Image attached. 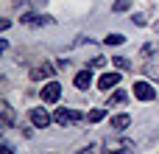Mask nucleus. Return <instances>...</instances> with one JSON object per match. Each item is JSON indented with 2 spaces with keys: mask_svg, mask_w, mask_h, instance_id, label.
Masks as SVG:
<instances>
[{
  "mask_svg": "<svg viewBox=\"0 0 159 154\" xmlns=\"http://www.w3.org/2000/svg\"><path fill=\"white\" fill-rule=\"evenodd\" d=\"M39 98H42L45 104H56V101L61 98V84H59V81H45V87L39 90Z\"/></svg>",
  "mask_w": 159,
  "mask_h": 154,
  "instance_id": "1",
  "label": "nucleus"
},
{
  "mask_svg": "<svg viewBox=\"0 0 159 154\" xmlns=\"http://www.w3.org/2000/svg\"><path fill=\"white\" fill-rule=\"evenodd\" d=\"M84 115L81 112H75V109H67V107H59L56 112H53V121L56 123H61V126H67V123H78Z\"/></svg>",
  "mask_w": 159,
  "mask_h": 154,
  "instance_id": "2",
  "label": "nucleus"
},
{
  "mask_svg": "<svg viewBox=\"0 0 159 154\" xmlns=\"http://www.w3.org/2000/svg\"><path fill=\"white\" fill-rule=\"evenodd\" d=\"M20 22H22V25H31V28H39V25H50V22H53V17H48V14H34V11H25V14H20Z\"/></svg>",
  "mask_w": 159,
  "mask_h": 154,
  "instance_id": "3",
  "label": "nucleus"
},
{
  "mask_svg": "<svg viewBox=\"0 0 159 154\" xmlns=\"http://www.w3.org/2000/svg\"><path fill=\"white\" fill-rule=\"evenodd\" d=\"M106 152L109 154H134V140H129V137L109 140V143H106Z\"/></svg>",
  "mask_w": 159,
  "mask_h": 154,
  "instance_id": "4",
  "label": "nucleus"
},
{
  "mask_svg": "<svg viewBox=\"0 0 159 154\" xmlns=\"http://www.w3.org/2000/svg\"><path fill=\"white\" fill-rule=\"evenodd\" d=\"M28 118H31V123H34L36 129H45V126H50V121H53V115H50L48 109H42V107L31 109V112H28Z\"/></svg>",
  "mask_w": 159,
  "mask_h": 154,
  "instance_id": "5",
  "label": "nucleus"
},
{
  "mask_svg": "<svg viewBox=\"0 0 159 154\" xmlns=\"http://www.w3.org/2000/svg\"><path fill=\"white\" fill-rule=\"evenodd\" d=\"M134 95L140 101H154L157 98V87H151L148 81H134Z\"/></svg>",
  "mask_w": 159,
  "mask_h": 154,
  "instance_id": "6",
  "label": "nucleus"
},
{
  "mask_svg": "<svg viewBox=\"0 0 159 154\" xmlns=\"http://www.w3.org/2000/svg\"><path fill=\"white\" fill-rule=\"evenodd\" d=\"M120 84V70H106L101 79H98V87L101 90H115Z\"/></svg>",
  "mask_w": 159,
  "mask_h": 154,
  "instance_id": "7",
  "label": "nucleus"
},
{
  "mask_svg": "<svg viewBox=\"0 0 159 154\" xmlns=\"http://www.w3.org/2000/svg\"><path fill=\"white\" fill-rule=\"evenodd\" d=\"M109 126H112L115 132H126V129L131 126V115H126V112H120V115H112Z\"/></svg>",
  "mask_w": 159,
  "mask_h": 154,
  "instance_id": "8",
  "label": "nucleus"
},
{
  "mask_svg": "<svg viewBox=\"0 0 159 154\" xmlns=\"http://www.w3.org/2000/svg\"><path fill=\"white\" fill-rule=\"evenodd\" d=\"M0 115H3V126L11 129V126H14V109H11L8 101H0Z\"/></svg>",
  "mask_w": 159,
  "mask_h": 154,
  "instance_id": "9",
  "label": "nucleus"
},
{
  "mask_svg": "<svg viewBox=\"0 0 159 154\" xmlns=\"http://www.w3.org/2000/svg\"><path fill=\"white\" fill-rule=\"evenodd\" d=\"M92 81H95V79H92V70H81V73L75 76V87H78V90H89Z\"/></svg>",
  "mask_w": 159,
  "mask_h": 154,
  "instance_id": "10",
  "label": "nucleus"
},
{
  "mask_svg": "<svg viewBox=\"0 0 159 154\" xmlns=\"http://www.w3.org/2000/svg\"><path fill=\"white\" fill-rule=\"evenodd\" d=\"M48 76H53V65H42V67L31 70V79H34V81H42V79H48Z\"/></svg>",
  "mask_w": 159,
  "mask_h": 154,
  "instance_id": "11",
  "label": "nucleus"
},
{
  "mask_svg": "<svg viewBox=\"0 0 159 154\" xmlns=\"http://www.w3.org/2000/svg\"><path fill=\"white\" fill-rule=\"evenodd\" d=\"M106 104H109V107H117V104H126V93H123V90H115V93H112V98H109Z\"/></svg>",
  "mask_w": 159,
  "mask_h": 154,
  "instance_id": "12",
  "label": "nucleus"
},
{
  "mask_svg": "<svg viewBox=\"0 0 159 154\" xmlns=\"http://www.w3.org/2000/svg\"><path fill=\"white\" fill-rule=\"evenodd\" d=\"M123 42H126L123 34H109V36L103 39V45H109V48H112V45H123Z\"/></svg>",
  "mask_w": 159,
  "mask_h": 154,
  "instance_id": "13",
  "label": "nucleus"
},
{
  "mask_svg": "<svg viewBox=\"0 0 159 154\" xmlns=\"http://www.w3.org/2000/svg\"><path fill=\"white\" fill-rule=\"evenodd\" d=\"M112 62H115V67H117V70H126V67L131 65V62H129V56H112Z\"/></svg>",
  "mask_w": 159,
  "mask_h": 154,
  "instance_id": "14",
  "label": "nucleus"
},
{
  "mask_svg": "<svg viewBox=\"0 0 159 154\" xmlns=\"http://www.w3.org/2000/svg\"><path fill=\"white\" fill-rule=\"evenodd\" d=\"M75 154H103V152H101V146H98V143H89V146H84V149H78Z\"/></svg>",
  "mask_w": 159,
  "mask_h": 154,
  "instance_id": "15",
  "label": "nucleus"
},
{
  "mask_svg": "<svg viewBox=\"0 0 159 154\" xmlns=\"http://www.w3.org/2000/svg\"><path fill=\"white\" fill-rule=\"evenodd\" d=\"M87 118H89L92 123H98V121H103V118H106V112H103V109H92V112H89Z\"/></svg>",
  "mask_w": 159,
  "mask_h": 154,
  "instance_id": "16",
  "label": "nucleus"
},
{
  "mask_svg": "<svg viewBox=\"0 0 159 154\" xmlns=\"http://www.w3.org/2000/svg\"><path fill=\"white\" fill-rule=\"evenodd\" d=\"M131 6V0H115V6H112V11H126Z\"/></svg>",
  "mask_w": 159,
  "mask_h": 154,
  "instance_id": "17",
  "label": "nucleus"
},
{
  "mask_svg": "<svg viewBox=\"0 0 159 154\" xmlns=\"http://www.w3.org/2000/svg\"><path fill=\"white\" fill-rule=\"evenodd\" d=\"M131 22H137V25H145V17H143V14H131Z\"/></svg>",
  "mask_w": 159,
  "mask_h": 154,
  "instance_id": "18",
  "label": "nucleus"
},
{
  "mask_svg": "<svg viewBox=\"0 0 159 154\" xmlns=\"http://www.w3.org/2000/svg\"><path fill=\"white\" fill-rule=\"evenodd\" d=\"M103 62H106L103 56H95V59H92V67H103Z\"/></svg>",
  "mask_w": 159,
  "mask_h": 154,
  "instance_id": "19",
  "label": "nucleus"
},
{
  "mask_svg": "<svg viewBox=\"0 0 159 154\" xmlns=\"http://www.w3.org/2000/svg\"><path fill=\"white\" fill-rule=\"evenodd\" d=\"M0 154H14V152H11V146H8V143H3V146H0Z\"/></svg>",
  "mask_w": 159,
  "mask_h": 154,
  "instance_id": "20",
  "label": "nucleus"
},
{
  "mask_svg": "<svg viewBox=\"0 0 159 154\" xmlns=\"http://www.w3.org/2000/svg\"><path fill=\"white\" fill-rule=\"evenodd\" d=\"M14 3H17V6H22V3H25V0H14Z\"/></svg>",
  "mask_w": 159,
  "mask_h": 154,
  "instance_id": "21",
  "label": "nucleus"
}]
</instances>
